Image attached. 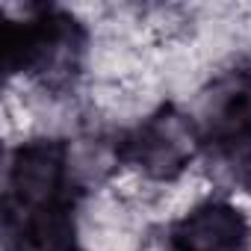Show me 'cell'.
I'll list each match as a JSON object with an SVG mask.
<instances>
[{"mask_svg":"<svg viewBox=\"0 0 251 251\" xmlns=\"http://www.w3.org/2000/svg\"><path fill=\"white\" fill-rule=\"evenodd\" d=\"M80 56V30L65 15H39L15 30L6 42L9 65H24L45 80H65L74 74Z\"/></svg>","mask_w":251,"mask_h":251,"instance_id":"cell-1","label":"cell"},{"mask_svg":"<svg viewBox=\"0 0 251 251\" xmlns=\"http://www.w3.org/2000/svg\"><path fill=\"white\" fill-rule=\"evenodd\" d=\"M65 175V151L50 142H33L15 154L12 177H9V216L18 213H36L62 204Z\"/></svg>","mask_w":251,"mask_h":251,"instance_id":"cell-2","label":"cell"},{"mask_svg":"<svg viewBox=\"0 0 251 251\" xmlns=\"http://www.w3.org/2000/svg\"><path fill=\"white\" fill-rule=\"evenodd\" d=\"M195 157V130L175 109L151 118L133 139V160L151 177H175Z\"/></svg>","mask_w":251,"mask_h":251,"instance_id":"cell-3","label":"cell"},{"mask_svg":"<svg viewBox=\"0 0 251 251\" xmlns=\"http://www.w3.org/2000/svg\"><path fill=\"white\" fill-rule=\"evenodd\" d=\"M201 127L222 145L251 139V74L236 71L216 80L201 98Z\"/></svg>","mask_w":251,"mask_h":251,"instance_id":"cell-4","label":"cell"},{"mask_svg":"<svg viewBox=\"0 0 251 251\" xmlns=\"http://www.w3.org/2000/svg\"><path fill=\"white\" fill-rule=\"evenodd\" d=\"M245 219L227 204H204L189 213L175 236L177 251H242Z\"/></svg>","mask_w":251,"mask_h":251,"instance_id":"cell-5","label":"cell"},{"mask_svg":"<svg viewBox=\"0 0 251 251\" xmlns=\"http://www.w3.org/2000/svg\"><path fill=\"white\" fill-rule=\"evenodd\" d=\"M71 219L65 204L9 216V248L12 251H68Z\"/></svg>","mask_w":251,"mask_h":251,"instance_id":"cell-6","label":"cell"},{"mask_svg":"<svg viewBox=\"0 0 251 251\" xmlns=\"http://www.w3.org/2000/svg\"><path fill=\"white\" fill-rule=\"evenodd\" d=\"M112 166H115V151L106 142L83 139L65 151V172L77 183H98L112 172Z\"/></svg>","mask_w":251,"mask_h":251,"instance_id":"cell-7","label":"cell"},{"mask_svg":"<svg viewBox=\"0 0 251 251\" xmlns=\"http://www.w3.org/2000/svg\"><path fill=\"white\" fill-rule=\"evenodd\" d=\"M175 248H177V245H169L163 236H151V239L142 245V251H175Z\"/></svg>","mask_w":251,"mask_h":251,"instance_id":"cell-8","label":"cell"}]
</instances>
